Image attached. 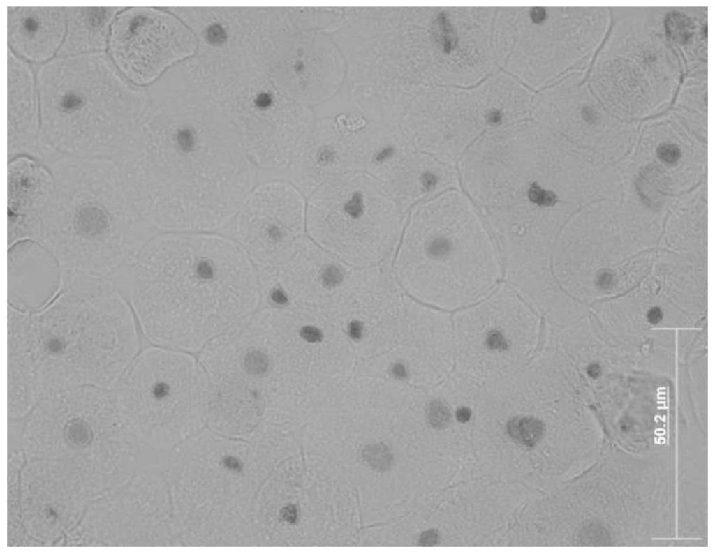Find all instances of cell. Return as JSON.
Returning <instances> with one entry per match:
<instances>
[{"instance_id": "cell-1", "label": "cell", "mask_w": 715, "mask_h": 554, "mask_svg": "<svg viewBox=\"0 0 715 554\" xmlns=\"http://www.w3.org/2000/svg\"><path fill=\"white\" fill-rule=\"evenodd\" d=\"M127 282L146 337L188 353L201 352L242 327L260 301L251 260L234 241L212 234L148 240L131 261Z\"/></svg>"}, {"instance_id": "cell-2", "label": "cell", "mask_w": 715, "mask_h": 554, "mask_svg": "<svg viewBox=\"0 0 715 554\" xmlns=\"http://www.w3.org/2000/svg\"><path fill=\"white\" fill-rule=\"evenodd\" d=\"M60 292L29 317L40 390L114 385L139 350L128 304L112 283L87 278L64 282Z\"/></svg>"}, {"instance_id": "cell-3", "label": "cell", "mask_w": 715, "mask_h": 554, "mask_svg": "<svg viewBox=\"0 0 715 554\" xmlns=\"http://www.w3.org/2000/svg\"><path fill=\"white\" fill-rule=\"evenodd\" d=\"M54 190L42 218L41 241L62 272L116 283L148 241L142 218L118 171L105 164L54 166Z\"/></svg>"}, {"instance_id": "cell-4", "label": "cell", "mask_w": 715, "mask_h": 554, "mask_svg": "<svg viewBox=\"0 0 715 554\" xmlns=\"http://www.w3.org/2000/svg\"><path fill=\"white\" fill-rule=\"evenodd\" d=\"M455 195L419 205L407 222L398 251L401 260L434 269L439 303L447 310L486 297L499 276L486 230L470 205Z\"/></svg>"}, {"instance_id": "cell-5", "label": "cell", "mask_w": 715, "mask_h": 554, "mask_svg": "<svg viewBox=\"0 0 715 554\" xmlns=\"http://www.w3.org/2000/svg\"><path fill=\"white\" fill-rule=\"evenodd\" d=\"M404 207L387 186L364 171H348L311 193L307 227L314 242L344 257L390 253L403 227Z\"/></svg>"}, {"instance_id": "cell-6", "label": "cell", "mask_w": 715, "mask_h": 554, "mask_svg": "<svg viewBox=\"0 0 715 554\" xmlns=\"http://www.w3.org/2000/svg\"><path fill=\"white\" fill-rule=\"evenodd\" d=\"M452 325L455 368L480 385L493 384L520 370L542 340L539 314L506 287L459 309Z\"/></svg>"}, {"instance_id": "cell-7", "label": "cell", "mask_w": 715, "mask_h": 554, "mask_svg": "<svg viewBox=\"0 0 715 554\" xmlns=\"http://www.w3.org/2000/svg\"><path fill=\"white\" fill-rule=\"evenodd\" d=\"M305 207L293 186L272 181L249 194L234 216L239 246L260 269L290 257L304 241Z\"/></svg>"}, {"instance_id": "cell-8", "label": "cell", "mask_w": 715, "mask_h": 554, "mask_svg": "<svg viewBox=\"0 0 715 554\" xmlns=\"http://www.w3.org/2000/svg\"><path fill=\"white\" fill-rule=\"evenodd\" d=\"M110 47L121 72L133 82L145 84L174 61L192 54L196 40L173 17L152 8H133L114 22Z\"/></svg>"}, {"instance_id": "cell-9", "label": "cell", "mask_w": 715, "mask_h": 554, "mask_svg": "<svg viewBox=\"0 0 715 554\" xmlns=\"http://www.w3.org/2000/svg\"><path fill=\"white\" fill-rule=\"evenodd\" d=\"M61 271L53 253L43 244L22 242L8 259V299L21 311H39L61 291Z\"/></svg>"}, {"instance_id": "cell-10", "label": "cell", "mask_w": 715, "mask_h": 554, "mask_svg": "<svg viewBox=\"0 0 715 554\" xmlns=\"http://www.w3.org/2000/svg\"><path fill=\"white\" fill-rule=\"evenodd\" d=\"M54 190L53 177L26 158L8 167V241L41 238L42 218Z\"/></svg>"}, {"instance_id": "cell-11", "label": "cell", "mask_w": 715, "mask_h": 554, "mask_svg": "<svg viewBox=\"0 0 715 554\" xmlns=\"http://www.w3.org/2000/svg\"><path fill=\"white\" fill-rule=\"evenodd\" d=\"M64 31L63 14L57 8H22L8 17L11 45L31 60H44L51 56Z\"/></svg>"}, {"instance_id": "cell-12", "label": "cell", "mask_w": 715, "mask_h": 554, "mask_svg": "<svg viewBox=\"0 0 715 554\" xmlns=\"http://www.w3.org/2000/svg\"><path fill=\"white\" fill-rule=\"evenodd\" d=\"M29 317L28 313L8 305V388L12 398L40 390L28 345Z\"/></svg>"}, {"instance_id": "cell-13", "label": "cell", "mask_w": 715, "mask_h": 554, "mask_svg": "<svg viewBox=\"0 0 715 554\" xmlns=\"http://www.w3.org/2000/svg\"><path fill=\"white\" fill-rule=\"evenodd\" d=\"M508 426L510 435L526 445L534 444L542 435V421L532 417H515Z\"/></svg>"}, {"instance_id": "cell-14", "label": "cell", "mask_w": 715, "mask_h": 554, "mask_svg": "<svg viewBox=\"0 0 715 554\" xmlns=\"http://www.w3.org/2000/svg\"><path fill=\"white\" fill-rule=\"evenodd\" d=\"M427 416L433 426H444L452 418V409L449 402L443 397L433 399L427 406Z\"/></svg>"}, {"instance_id": "cell-15", "label": "cell", "mask_w": 715, "mask_h": 554, "mask_svg": "<svg viewBox=\"0 0 715 554\" xmlns=\"http://www.w3.org/2000/svg\"><path fill=\"white\" fill-rule=\"evenodd\" d=\"M320 278L321 283L325 287L334 288L343 282L344 271L337 262L329 260L324 262L321 267Z\"/></svg>"}, {"instance_id": "cell-16", "label": "cell", "mask_w": 715, "mask_h": 554, "mask_svg": "<svg viewBox=\"0 0 715 554\" xmlns=\"http://www.w3.org/2000/svg\"><path fill=\"white\" fill-rule=\"evenodd\" d=\"M659 158L668 163H673L680 158L679 149L670 144H664L658 147L657 150Z\"/></svg>"}, {"instance_id": "cell-17", "label": "cell", "mask_w": 715, "mask_h": 554, "mask_svg": "<svg viewBox=\"0 0 715 554\" xmlns=\"http://www.w3.org/2000/svg\"><path fill=\"white\" fill-rule=\"evenodd\" d=\"M300 336L308 343H318L323 339V333L317 327L310 325L302 327L299 331Z\"/></svg>"}, {"instance_id": "cell-18", "label": "cell", "mask_w": 715, "mask_h": 554, "mask_svg": "<svg viewBox=\"0 0 715 554\" xmlns=\"http://www.w3.org/2000/svg\"><path fill=\"white\" fill-rule=\"evenodd\" d=\"M670 20V32L674 33L675 38L686 37L688 31V27H686L687 22L682 18L681 20L680 15H676V19Z\"/></svg>"}, {"instance_id": "cell-19", "label": "cell", "mask_w": 715, "mask_h": 554, "mask_svg": "<svg viewBox=\"0 0 715 554\" xmlns=\"http://www.w3.org/2000/svg\"><path fill=\"white\" fill-rule=\"evenodd\" d=\"M348 333L349 337L354 340L361 339L363 335V327L362 323L358 320L351 322L348 327Z\"/></svg>"}, {"instance_id": "cell-20", "label": "cell", "mask_w": 715, "mask_h": 554, "mask_svg": "<svg viewBox=\"0 0 715 554\" xmlns=\"http://www.w3.org/2000/svg\"><path fill=\"white\" fill-rule=\"evenodd\" d=\"M392 375L398 380H405L408 377V371L406 366L401 363H395L391 368Z\"/></svg>"}, {"instance_id": "cell-21", "label": "cell", "mask_w": 715, "mask_h": 554, "mask_svg": "<svg viewBox=\"0 0 715 554\" xmlns=\"http://www.w3.org/2000/svg\"><path fill=\"white\" fill-rule=\"evenodd\" d=\"M661 317L662 313L661 310L657 308H652L649 312L648 319L651 323H658L661 320Z\"/></svg>"}, {"instance_id": "cell-22", "label": "cell", "mask_w": 715, "mask_h": 554, "mask_svg": "<svg viewBox=\"0 0 715 554\" xmlns=\"http://www.w3.org/2000/svg\"><path fill=\"white\" fill-rule=\"evenodd\" d=\"M435 539H436V535L434 534V533L432 534V533H429V532L427 534H424V537L422 539V540H423L425 541H428L427 544H429V541H430V544H431V543H433V541Z\"/></svg>"}, {"instance_id": "cell-23", "label": "cell", "mask_w": 715, "mask_h": 554, "mask_svg": "<svg viewBox=\"0 0 715 554\" xmlns=\"http://www.w3.org/2000/svg\"><path fill=\"white\" fill-rule=\"evenodd\" d=\"M589 371H591V373H589V375H591V377H594V376H598V371H599V370H598V366H592L591 367V369H589Z\"/></svg>"}]
</instances>
